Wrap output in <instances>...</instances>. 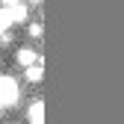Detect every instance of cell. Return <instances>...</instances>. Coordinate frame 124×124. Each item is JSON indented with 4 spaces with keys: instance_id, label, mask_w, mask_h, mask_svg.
I'll list each match as a JSON object with an SVG mask.
<instances>
[{
    "instance_id": "277c9868",
    "label": "cell",
    "mask_w": 124,
    "mask_h": 124,
    "mask_svg": "<svg viewBox=\"0 0 124 124\" xmlns=\"http://www.w3.org/2000/svg\"><path fill=\"white\" fill-rule=\"evenodd\" d=\"M27 115H30V124H44V101H33Z\"/></svg>"
},
{
    "instance_id": "30bf717a",
    "label": "cell",
    "mask_w": 124,
    "mask_h": 124,
    "mask_svg": "<svg viewBox=\"0 0 124 124\" xmlns=\"http://www.w3.org/2000/svg\"><path fill=\"white\" fill-rule=\"evenodd\" d=\"M9 124H15V121H9Z\"/></svg>"
},
{
    "instance_id": "6da1fadb",
    "label": "cell",
    "mask_w": 124,
    "mask_h": 124,
    "mask_svg": "<svg viewBox=\"0 0 124 124\" xmlns=\"http://www.w3.org/2000/svg\"><path fill=\"white\" fill-rule=\"evenodd\" d=\"M18 98H21V92H18V80H15V77H9V74H0V109L12 106Z\"/></svg>"
},
{
    "instance_id": "7a4b0ae2",
    "label": "cell",
    "mask_w": 124,
    "mask_h": 124,
    "mask_svg": "<svg viewBox=\"0 0 124 124\" xmlns=\"http://www.w3.org/2000/svg\"><path fill=\"white\" fill-rule=\"evenodd\" d=\"M3 15H6V24H9V27H15V24L27 21V6H24V3H15V6H3Z\"/></svg>"
},
{
    "instance_id": "9c48e42d",
    "label": "cell",
    "mask_w": 124,
    "mask_h": 124,
    "mask_svg": "<svg viewBox=\"0 0 124 124\" xmlns=\"http://www.w3.org/2000/svg\"><path fill=\"white\" fill-rule=\"evenodd\" d=\"M3 36H6V30H0V41H3Z\"/></svg>"
},
{
    "instance_id": "ba28073f",
    "label": "cell",
    "mask_w": 124,
    "mask_h": 124,
    "mask_svg": "<svg viewBox=\"0 0 124 124\" xmlns=\"http://www.w3.org/2000/svg\"><path fill=\"white\" fill-rule=\"evenodd\" d=\"M30 3H33V6H41V0H30Z\"/></svg>"
},
{
    "instance_id": "3957f363",
    "label": "cell",
    "mask_w": 124,
    "mask_h": 124,
    "mask_svg": "<svg viewBox=\"0 0 124 124\" xmlns=\"http://www.w3.org/2000/svg\"><path fill=\"white\" fill-rule=\"evenodd\" d=\"M36 62H41V56L36 53V47H21L18 50V65L21 68H33Z\"/></svg>"
},
{
    "instance_id": "52a82bcc",
    "label": "cell",
    "mask_w": 124,
    "mask_h": 124,
    "mask_svg": "<svg viewBox=\"0 0 124 124\" xmlns=\"http://www.w3.org/2000/svg\"><path fill=\"white\" fill-rule=\"evenodd\" d=\"M3 6H15V3H21V0H0Z\"/></svg>"
},
{
    "instance_id": "5b68a950",
    "label": "cell",
    "mask_w": 124,
    "mask_h": 124,
    "mask_svg": "<svg viewBox=\"0 0 124 124\" xmlns=\"http://www.w3.org/2000/svg\"><path fill=\"white\" fill-rule=\"evenodd\" d=\"M41 77H44V71H41V62H36L33 68H27V80H30V83H39Z\"/></svg>"
},
{
    "instance_id": "8992f818",
    "label": "cell",
    "mask_w": 124,
    "mask_h": 124,
    "mask_svg": "<svg viewBox=\"0 0 124 124\" xmlns=\"http://www.w3.org/2000/svg\"><path fill=\"white\" fill-rule=\"evenodd\" d=\"M44 33V27H41V21H36V24H30V36H33V39H39Z\"/></svg>"
}]
</instances>
